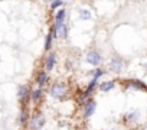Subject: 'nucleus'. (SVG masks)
Wrapping results in <instances>:
<instances>
[{"label": "nucleus", "mask_w": 147, "mask_h": 130, "mask_svg": "<svg viewBox=\"0 0 147 130\" xmlns=\"http://www.w3.org/2000/svg\"><path fill=\"white\" fill-rule=\"evenodd\" d=\"M26 95H28V87L20 85V87H19V91H18V98L22 101V100L26 98Z\"/></svg>", "instance_id": "12"}, {"label": "nucleus", "mask_w": 147, "mask_h": 130, "mask_svg": "<svg viewBox=\"0 0 147 130\" xmlns=\"http://www.w3.org/2000/svg\"><path fill=\"white\" fill-rule=\"evenodd\" d=\"M123 65H124V61H123L120 56H114V58L111 59V62H110V68H111V71H114V72H120V71L123 70Z\"/></svg>", "instance_id": "3"}, {"label": "nucleus", "mask_w": 147, "mask_h": 130, "mask_svg": "<svg viewBox=\"0 0 147 130\" xmlns=\"http://www.w3.org/2000/svg\"><path fill=\"white\" fill-rule=\"evenodd\" d=\"M55 59H56L55 53H49V55H48V58H46V71H51V70L53 68Z\"/></svg>", "instance_id": "9"}, {"label": "nucleus", "mask_w": 147, "mask_h": 130, "mask_svg": "<svg viewBox=\"0 0 147 130\" xmlns=\"http://www.w3.org/2000/svg\"><path fill=\"white\" fill-rule=\"evenodd\" d=\"M46 78H48V77H46V72H45V71H42V72H40V74L38 75L36 81H38V84H39V85L42 87V85H43V84L46 83Z\"/></svg>", "instance_id": "16"}, {"label": "nucleus", "mask_w": 147, "mask_h": 130, "mask_svg": "<svg viewBox=\"0 0 147 130\" xmlns=\"http://www.w3.org/2000/svg\"><path fill=\"white\" fill-rule=\"evenodd\" d=\"M66 93H68V88H66V85H65L63 83H55V84L51 87V90H49V94H51L53 98H58V100L65 98Z\"/></svg>", "instance_id": "1"}, {"label": "nucleus", "mask_w": 147, "mask_h": 130, "mask_svg": "<svg viewBox=\"0 0 147 130\" xmlns=\"http://www.w3.org/2000/svg\"><path fill=\"white\" fill-rule=\"evenodd\" d=\"M87 61H88V64H91V65L95 67V65H98L101 62V55L98 52H95V51H90L87 53Z\"/></svg>", "instance_id": "5"}, {"label": "nucleus", "mask_w": 147, "mask_h": 130, "mask_svg": "<svg viewBox=\"0 0 147 130\" xmlns=\"http://www.w3.org/2000/svg\"><path fill=\"white\" fill-rule=\"evenodd\" d=\"M26 118H28L26 111H22V113H20V118H19V121H20V123H25V121H26Z\"/></svg>", "instance_id": "20"}, {"label": "nucleus", "mask_w": 147, "mask_h": 130, "mask_svg": "<svg viewBox=\"0 0 147 130\" xmlns=\"http://www.w3.org/2000/svg\"><path fill=\"white\" fill-rule=\"evenodd\" d=\"M111 2H114V0H111Z\"/></svg>", "instance_id": "21"}, {"label": "nucleus", "mask_w": 147, "mask_h": 130, "mask_svg": "<svg viewBox=\"0 0 147 130\" xmlns=\"http://www.w3.org/2000/svg\"><path fill=\"white\" fill-rule=\"evenodd\" d=\"M43 124H45V117H43L42 113H36V114L32 116V118H30L32 130H40L43 127Z\"/></svg>", "instance_id": "2"}, {"label": "nucleus", "mask_w": 147, "mask_h": 130, "mask_svg": "<svg viewBox=\"0 0 147 130\" xmlns=\"http://www.w3.org/2000/svg\"><path fill=\"white\" fill-rule=\"evenodd\" d=\"M140 118V113L138 111H130L127 116H125V120L127 121H137Z\"/></svg>", "instance_id": "13"}, {"label": "nucleus", "mask_w": 147, "mask_h": 130, "mask_svg": "<svg viewBox=\"0 0 147 130\" xmlns=\"http://www.w3.org/2000/svg\"><path fill=\"white\" fill-rule=\"evenodd\" d=\"M62 5H63L62 0H53L52 5H51V7H52V9H58V7H61Z\"/></svg>", "instance_id": "18"}, {"label": "nucleus", "mask_w": 147, "mask_h": 130, "mask_svg": "<svg viewBox=\"0 0 147 130\" xmlns=\"http://www.w3.org/2000/svg\"><path fill=\"white\" fill-rule=\"evenodd\" d=\"M127 88H131V90H141V91H147V85L138 80H130L127 84Z\"/></svg>", "instance_id": "4"}, {"label": "nucleus", "mask_w": 147, "mask_h": 130, "mask_svg": "<svg viewBox=\"0 0 147 130\" xmlns=\"http://www.w3.org/2000/svg\"><path fill=\"white\" fill-rule=\"evenodd\" d=\"M80 18H81L82 20H90V19H91V12H90L88 9H81V10H80Z\"/></svg>", "instance_id": "15"}, {"label": "nucleus", "mask_w": 147, "mask_h": 130, "mask_svg": "<svg viewBox=\"0 0 147 130\" xmlns=\"http://www.w3.org/2000/svg\"><path fill=\"white\" fill-rule=\"evenodd\" d=\"M65 16H66L65 9H59L58 13H56V16H55V25H56V26H58V25H62L63 20H65Z\"/></svg>", "instance_id": "8"}, {"label": "nucleus", "mask_w": 147, "mask_h": 130, "mask_svg": "<svg viewBox=\"0 0 147 130\" xmlns=\"http://www.w3.org/2000/svg\"><path fill=\"white\" fill-rule=\"evenodd\" d=\"M52 39H53V35H52V32H49L48 36H46V41H45V49H46V51L51 48V45H52Z\"/></svg>", "instance_id": "17"}, {"label": "nucleus", "mask_w": 147, "mask_h": 130, "mask_svg": "<svg viewBox=\"0 0 147 130\" xmlns=\"http://www.w3.org/2000/svg\"><path fill=\"white\" fill-rule=\"evenodd\" d=\"M97 81H98V78H95V77H92V81L90 83V85H88V88H87V91L84 93V97H88L90 94H91V91L94 90V87L97 85ZM82 97V98H84Z\"/></svg>", "instance_id": "11"}, {"label": "nucleus", "mask_w": 147, "mask_h": 130, "mask_svg": "<svg viewBox=\"0 0 147 130\" xmlns=\"http://www.w3.org/2000/svg\"><path fill=\"white\" fill-rule=\"evenodd\" d=\"M114 87H115L114 81H105V83H102V84L100 85V90H101V91H110V90H113Z\"/></svg>", "instance_id": "10"}, {"label": "nucleus", "mask_w": 147, "mask_h": 130, "mask_svg": "<svg viewBox=\"0 0 147 130\" xmlns=\"http://www.w3.org/2000/svg\"><path fill=\"white\" fill-rule=\"evenodd\" d=\"M92 74H94V77H95V78H100L101 75H104V71H102V70H100V68H97V70H94V72H92Z\"/></svg>", "instance_id": "19"}, {"label": "nucleus", "mask_w": 147, "mask_h": 130, "mask_svg": "<svg viewBox=\"0 0 147 130\" xmlns=\"http://www.w3.org/2000/svg\"><path fill=\"white\" fill-rule=\"evenodd\" d=\"M95 107H97L95 101H94V100H88V101L85 103V110H84L85 117H91V116L94 114V111H95Z\"/></svg>", "instance_id": "6"}, {"label": "nucleus", "mask_w": 147, "mask_h": 130, "mask_svg": "<svg viewBox=\"0 0 147 130\" xmlns=\"http://www.w3.org/2000/svg\"><path fill=\"white\" fill-rule=\"evenodd\" d=\"M55 30H56V36H59V38H66L68 36V28H66V25H55Z\"/></svg>", "instance_id": "7"}, {"label": "nucleus", "mask_w": 147, "mask_h": 130, "mask_svg": "<svg viewBox=\"0 0 147 130\" xmlns=\"http://www.w3.org/2000/svg\"><path fill=\"white\" fill-rule=\"evenodd\" d=\"M40 95H42V87H38L36 90H33L32 91V101H39V98H40Z\"/></svg>", "instance_id": "14"}]
</instances>
